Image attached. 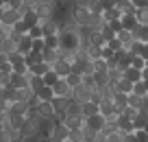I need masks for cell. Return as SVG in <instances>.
<instances>
[{"label": "cell", "mask_w": 148, "mask_h": 142, "mask_svg": "<svg viewBox=\"0 0 148 142\" xmlns=\"http://www.w3.org/2000/svg\"><path fill=\"white\" fill-rule=\"evenodd\" d=\"M107 24H109V26L111 28H113V31H122V24H120V18H113V20H109V22H107Z\"/></svg>", "instance_id": "7bdbcfd3"}, {"label": "cell", "mask_w": 148, "mask_h": 142, "mask_svg": "<svg viewBox=\"0 0 148 142\" xmlns=\"http://www.w3.org/2000/svg\"><path fill=\"white\" fill-rule=\"evenodd\" d=\"M35 112L42 116V118H52V116H55V109H52L50 101H39V105L35 107Z\"/></svg>", "instance_id": "7c38bea8"}, {"label": "cell", "mask_w": 148, "mask_h": 142, "mask_svg": "<svg viewBox=\"0 0 148 142\" xmlns=\"http://www.w3.org/2000/svg\"><path fill=\"white\" fill-rule=\"evenodd\" d=\"M70 64H72V61H68V59H61V57H59V59H57L55 64L50 66V68L55 70V72L59 74V77H65L68 72H72V66H70Z\"/></svg>", "instance_id": "8fae6325"}, {"label": "cell", "mask_w": 148, "mask_h": 142, "mask_svg": "<svg viewBox=\"0 0 148 142\" xmlns=\"http://www.w3.org/2000/svg\"><path fill=\"white\" fill-rule=\"evenodd\" d=\"M11 51H15V42L11 39L9 35H7V37H2V39H0V53H5V55H9Z\"/></svg>", "instance_id": "cb8c5ba5"}, {"label": "cell", "mask_w": 148, "mask_h": 142, "mask_svg": "<svg viewBox=\"0 0 148 142\" xmlns=\"http://www.w3.org/2000/svg\"><path fill=\"white\" fill-rule=\"evenodd\" d=\"M28 35H31V39H35V37H44L42 24L37 22V24H33V26H28Z\"/></svg>", "instance_id": "4dcf8cb0"}, {"label": "cell", "mask_w": 148, "mask_h": 142, "mask_svg": "<svg viewBox=\"0 0 148 142\" xmlns=\"http://www.w3.org/2000/svg\"><path fill=\"white\" fill-rule=\"evenodd\" d=\"M9 87H15V90H22V87L28 85V74H20V72H11L9 74Z\"/></svg>", "instance_id": "8992f818"}, {"label": "cell", "mask_w": 148, "mask_h": 142, "mask_svg": "<svg viewBox=\"0 0 148 142\" xmlns=\"http://www.w3.org/2000/svg\"><path fill=\"white\" fill-rule=\"evenodd\" d=\"M55 2H57V5H59V2H61V0H55Z\"/></svg>", "instance_id": "f5cc1de1"}, {"label": "cell", "mask_w": 148, "mask_h": 142, "mask_svg": "<svg viewBox=\"0 0 148 142\" xmlns=\"http://www.w3.org/2000/svg\"><path fill=\"white\" fill-rule=\"evenodd\" d=\"M135 18H137L139 24H148V7H144V9H135Z\"/></svg>", "instance_id": "1f68e13d"}, {"label": "cell", "mask_w": 148, "mask_h": 142, "mask_svg": "<svg viewBox=\"0 0 148 142\" xmlns=\"http://www.w3.org/2000/svg\"><path fill=\"white\" fill-rule=\"evenodd\" d=\"M35 2H37V0H24V5H28V7H33Z\"/></svg>", "instance_id": "681fc988"}, {"label": "cell", "mask_w": 148, "mask_h": 142, "mask_svg": "<svg viewBox=\"0 0 148 142\" xmlns=\"http://www.w3.org/2000/svg\"><path fill=\"white\" fill-rule=\"evenodd\" d=\"M107 74H109V83H113V81H118V79L122 77V70L118 68V66H111V68L107 70Z\"/></svg>", "instance_id": "d6a6232c"}, {"label": "cell", "mask_w": 148, "mask_h": 142, "mask_svg": "<svg viewBox=\"0 0 148 142\" xmlns=\"http://www.w3.org/2000/svg\"><path fill=\"white\" fill-rule=\"evenodd\" d=\"M68 142H85V136H83V127H81V129H70Z\"/></svg>", "instance_id": "f1b7e54d"}, {"label": "cell", "mask_w": 148, "mask_h": 142, "mask_svg": "<svg viewBox=\"0 0 148 142\" xmlns=\"http://www.w3.org/2000/svg\"><path fill=\"white\" fill-rule=\"evenodd\" d=\"M63 79L68 81V85L72 87V90H74L76 85H81V83H83V74H76V72H68Z\"/></svg>", "instance_id": "d4e9b609"}, {"label": "cell", "mask_w": 148, "mask_h": 142, "mask_svg": "<svg viewBox=\"0 0 148 142\" xmlns=\"http://www.w3.org/2000/svg\"><path fill=\"white\" fill-rule=\"evenodd\" d=\"M42 59L52 66L57 59H59V48H44V51H42Z\"/></svg>", "instance_id": "ffe728a7"}, {"label": "cell", "mask_w": 148, "mask_h": 142, "mask_svg": "<svg viewBox=\"0 0 148 142\" xmlns=\"http://www.w3.org/2000/svg\"><path fill=\"white\" fill-rule=\"evenodd\" d=\"M137 55H142L144 59H148V42H144V44H142V48H139Z\"/></svg>", "instance_id": "ee69618b"}, {"label": "cell", "mask_w": 148, "mask_h": 142, "mask_svg": "<svg viewBox=\"0 0 148 142\" xmlns=\"http://www.w3.org/2000/svg\"><path fill=\"white\" fill-rule=\"evenodd\" d=\"M89 94H92V87H87L85 83H81V85H76V87L72 90V98H76L79 103L89 101Z\"/></svg>", "instance_id": "ba28073f"}, {"label": "cell", "mask_w": 148, "mask_h": 142, "mask_svg": "<svg viewBox=\"0 0 148 142\" xmlns=\"http://www.w3.org/2000/svg\"><path fill=\"white\" fill-rule=\"evenodd\" d=\"M9 109V101H5V98L0 96V112H7Z\"/></svg>", "instance_id": "bcb514c9"}, {"label": "cell", "mask_w": 148, "mask_h": 142, "mask_svg": "<svg viewBox=\"0 0 148 142\" xmlns=\"http://www.w3.org/2000/svg\"><path fill=\"white\" fill-rule=\"evenodd\" d=\"M81 107H83V116H92V114H98V103H94V101H85V103H81Z\"/></svg>", "instance_id": "83f0119b"}, {"label": "cell", "mask_w": 148, "mask_h": 142, "mask_svg": "<svg viewBox=\"0 0 148 142\" xmlns=\"http://www.w3.org/2000/svg\"><path fill=\"white\" fill-rule=\"evenodd\" d=\"M44 42H46V48H59V37L57 35H44Z\"/></svg>", "instance_id": "e575fe53"}, {"label": "cell", "mask_w": 148, "mask_h": 142, "mask_svg": "<svg viewBox=\"0 0 148 142\" xmlns=\"http://www.w3.org/2000/svg\"><path fill=\"white\" fill-rule=\"evenodd\" d=\"M100 35H102V39H105V42H107V39H111V37L116 35V31H113V28H111V26H109V24H107V22H105V26H102V28H100Z\"/></svg>", "instance_id": "74e56055"}, {"label": "cell", "mask_w": 148, "mask_h": 142, "mask_svg": "<svg viewBox=\"0 0 148 142\" xmlns=\"http://www.w3.org/2000/svg\"><path fill=\"white\" fill-rule=\"evenodd\" d=\"M35 94L39 96V101H50V98L55 96V92H52V85H46V83H44V85L35 92Z\"/></svg>", "instance_id": "7402d4cb"}, {"label": "cell", "mask_w": 148, "mask_h": 142, "mask_svg": "<svg viewBox=\"0 0 148 142\" xmlns=\"http://www.w3.org/2000/svg\"><path fill=\"white\" fill-rule=\"evenodd\" d=\"M113 103H116V112L120 114V112L129 105V94H126V92H113Z\"/></svg>", "instance_id": "9a60e30c"}, {"label": "cell", "mask_w": 148, "mask_h": 142, "mask_svg": "<svg viewBox=\"0 0 148 142\" xmlns=\"http://www.w3.org/2000/svg\"><path fill=\"white\" fill-rule=\"evenodd\" d=\"M68 136H70V129L65 127L63 123H55V127H52L48 140H50V142H68Z\"/></svg>", "instance_id": "7a4b0ae2"}, {"label": "cell", "mask_w": 148, "mask_h": 142, "mask_svg": "<svg viewBox=\"0 0 148 142\" xmlns=\"http://www.w3.org/2000/svg\"><path fill=\"white\" fill-rule=\"evenodd\" d=\"M15 48H18L22 55H26V53L31 51V35H28V33H24V35L15 42Z\"/></svg>", "instance_id": "d6986e66"}, {"label": "cell", "mask_w": 148, "mask_h": 142, "mask_svg": "<svg viewBox=\"0 0 148 142\" xmlns=\"http://www.w3.org/2000/svg\"><path fill=\"white\" fill-rule=\"evenodd\" d=\"M144 129H146V133H148V123H146V125H144Z\"/></svg>", "instance_id": "816d5d0a"}, {"label": "cell", "mask_w": 148, "mask_h": 142, "mask_svg": "<svg viewBox=\"0 0 148 142\" xmlns=\"http://www.w3.org/2000/svg\"><path fill=\"white\" fill-rule=\"evenodd\" d=\"M142 112H146L148 114V96H144V101H142V107H139Z\"/></svg>", "instance_id": "7dc6e473"}, {"label": "cell", "mask_w": 148, "mask_h": 142, "mask_svg": "<svg viewBox=\"0 0 148 142\" xmlns=\"http://www.w3.org/2000/svg\"><path fill=\"white\" fill-rule=\"evenodd\" d=\"M22 5H24V0H5V7H11V9H22Z\"/></svg>", "instance_id": "b9f144b4"}, {"label": "cell", "mask_w": 148, "mask_h": 142, "mask_svg": "<svg viewBox=\"0 0 148 142\" xmlns=\"http://www.w3.org/2000/svg\"><path fill=\"white\" fill-rule=\"evenodd\" d=\"M116 123H118V129H120L122 133H129V131H133V120H131L126 114H122V112L118 114V120H116Z\"/></svg>", "instance_id": "5bb4252c"}, {"label": "cell", "mask_w": 148, "mask_h": 142, "mask_svg": "<svg viewBox=\"0 0 148 142\" xmlns=\"http://www.w3.org/2000/svg\"><path fill=\"white\" fill-rule=\"evenodd\" d=\"M22 18V13H20L18 9H11V7H5V13H2V24L5 26H13L18 20Z\"/></svg>", "instance_id": "52a82bcc"}, {"label": "cell", "mask_w": 148, "mask_h": 142, "mask_svg": "<svg viewBox=\"0 0 148 142\" xmlns=\"http://www.w3.org/2000/svg\"><path fill=\"white\" fill-rule=\"evenodd\" d=\"M42 85H44V77H39V74H33L31 70H28V87H31L33 92H37Z\"/></svg>", "instance_id": "44dd1931"}, {"label": "cell", "mask_w": 148, "mask_h": 142, "mask_svg": "<svg viewBox=\"0 0 148 142\" xmlns=\"http://www.w3.org/2000/svg\"><path fill=\"white\" fill-rule=\"evenodd\" d=\"M28 103L26 101H20V98H15V101H9V109L7 112H11V114H22V116H26L28 114Z\"/></svg>", "instance_id": "9c48e42d"}, {"label": "cell", "mask_w": 148, "mask_h": 142, "mask_svg": "<svg viewBox=\"0 0 148 142\" xmlns=\"http://www.w3.org/2000/svg\"><path fill=\"white\" fill-rule=\"evenodd\" d=\"M131 33H133L135 42H148V24H139V22H137Z\"/></svg>", "instance_id": "2e32d148"}, {"label": "cell", "mask_w": 148, "mask_h": 142, "mask_svg": "<svg viewBox=\"0 0 148 142\" xmlns=\"http://www.w3.org/2000/svg\"><path fill=\"white\" fill-rule=\"evenodd\" d=\"M70 18H72V22L79 24V26H89V22H92V11H89L87 7L72 5V9H70Z\"/></svg>", "instance_id": "6da1fadb"}, {"label": "cell", "mask_w": 148, "mask_h": 142, "mask_svg": "<svg viewBox=\"0 0 148 142\" xmlns=\"http://www.w3.org/2000/svg\"><path fill=\"white\" fill-rule=\"evenodd\" d=\"M85 127L94 129V131H102L105 127V116L98 112V114H92V116H85Z\"/></svg>", "instance_id": "5b68a950"}, {"label": "cell", "mask_w": 148, "mask_h": 142, "mask_svg": "<svg viewBox=\"0 0 148 142\" xmlns=\"http://www.w3.org/2000/svg\"><path fill=\"white\" fill-rule=\"evenodd\" d=\"M120 24H122V28H126V31H133L135 24H137V18H135V13H122L120 15Z\"/></svg>", "instance_id": "ac0fdd59"}, {"label": "cell", "mask_w": 148, "mask_h": 142, "mask_svg": "<svg viewBox=\"0 0 148 142\" xmlns=\"http://www.w3.org/2000/svg\"><path fill=\"white\" fill-rule=\"evenodd\" d=\"M100 5H102V11H105V9H111V7H116V0H100Z\"/></svg>", "instance_id": "f6af8a7d"}, {"label": "cell", "mask_w": 148, "mask_h": 142, "mask_svg": "<svg viewBox=\"0 0 148 142\" xmlns=\"http://www.w3.org/2000/svg\"><path fill=\"white\" fill-rule=\"evenodd\" d=\"M98 109H100V114L105 116H111V114H116V103H113V98H107V96H102L100 98V103H98Z\"/></svg>", "instance_id": "30bf717a"}, {"label": "cell", "mask_w": 148, "mask_h": 142, "mask_svg": "<svg viewBox=\"0 0 148 142\" xmlns=\"http://www.w3.org/2000/svg\"><path fill=\"white\" fill-rule=\"evenodd\" d=\"M116 35H118V39H120L122 48H131V46L135 44V37H133V33H131V31H126V28H122V31H118Z\"/></svg>", "instance_id": "4fadbf2b"}, {"label": "cell", "mask_w": 148, "mask_h": 142, "mask_svg": "<svg viewBox=\"0 0 148 142\" xmlns=\"http://www.w3.org/2000/svg\"><path fill=\"white\" fill-rule=\"evenodd\" d=\"M129 2H131V0H116V7H120V9H122V7H126Z\"/></svg>", "instance_id": "c3c4849f"}, {"label": "cell", "mask_w": 148, "mask_h": 142, "mask_svg": "<svg viewBox=\"0 0 148 142\" xmlns=\"http://www.w3.org/2000/svg\"><path fill=\"white\" fill-rule=\"evenodd\" d=\"M111 85H113V90H116V92H126V94H129V92L133 90V83H131L126 77H120L118 81H113V83H111Z\"/></svg>", "instance_id": "e0dca14e"}, {"label": "cell", "mask_w": 148, "mask_h": 142, "mask_svg": "<svg viewBox=\"0 0 148 142\" xmlns=\"http://www.w3.org/2000/svg\"><path fill=\"white\" fill-rule=\"evenodd\" d=\"M57 79H59V74L55 72V70H48L46 74H44V83H46V85H52V83H57Z\"/></svg>", "instance_id": "d590c367"}, {"label": "cell", "mask_w": 148, "mask_h": 142, "mask_svg": "<svg viewBox=\"0 0 148 142\" xmlns=\"http://www.w3.org/2000/svg\"><path fill=\"white\" fill-rule=\"evenodd\" d=\"M2 13H5V7H0V22H2Z\"/></svg>", "instance_id": "f907efd6"}, {"label": "cell", "mask_w": 148, "mask_h": 142, "mask_svg": "<svg viewBox=\"0 0 148 142\" xmlns=\"http://www.w3.org/2000/svg\"><path fill=\"white\" fill-rule=\"evenodd\" d=\"M131 92H135V94H139V96H146V94H148V81H144V79L135 81V83H133V90H131Z\"/></svg>", "instance_id": "4316f807"}, {"label": "cell", "mask_w": 148, "mask_h": 142, "mask_svg": "<svg viewBox=\"0 0 148 142\" xmlns=\"http://www.w3.org/2000/svg\"><path fill=\"white\" fill-rule=\"evenodd\" d=\"M61 123H63L68 129H81L85 125V116L83 114H65Z\"/></svg>", "instance_id": "3957f363"}, {"label": "cell", "mask_w": 148, "mask_h": 142, "mask_svg": "<svg viewBox=\"0 0 148 142\" xmlns=\"http://www.w3.org/2000/svg\"><path fill=\"white\" fill-rule=\"evenodd\" d=\"M44 48H46L44 37H35V39H31V51H39V53H42Z\"/></svg>", "instance_id": "836d02e7"}, {"label": "cell", "mask_w": 148, "mask_h": 142, "mask_svg": "<svg viewBox=\"0 0 148 142\" xmlns=\"http://www.w3.org/2000/svg\"><path fill=\"white\" fill-rule=\"evenodd\" d=\"M28 70H31L33 74H39V77H44V74L50 70V64H46V61H39V64H33L28 66Z\"/></svg>", "instance_id": "603a6c76"}, {"label": "cell", "mask_w": 148, "mask_h": 142, "mask_svg": "<svg viewBox=\"0 0 148 142\" xmlns=\"http://www.w3.org/2000/svg\"><path fill=\"white\" fill-rule=\"evenodd\" d=\"M133 136H135V142H148V133L146 129H133Z\"/></svg>", "instance_id": "8d00e7d4"}, {"label": "cell", "mask_w": 148, "mask_h": 142, "mask_svg": "<svg viewBox=\"0 0 148 142\" xmlns=\"http://www.w3.org/2000/svg\"><path fill=\"white\" fill-rule=\"evenodd\" d=\"M131 66L137 70H142L144 66H146V59H144L142 55H135V53H131Z\"/></svg>", "instance_id": "f546056e"}, {"label": "cell", "mask_w": 148, "mask_h": 142, "mask_svg": "<svg viewBox=\"0 0 148 142\" xmlns=\"http://www.w3.org/2000/svg\"><path fill=\"white\" fill-rule=\"evenodd\" d=\"M11 28H13L15 33H22V35H24V33H28V26L24 24V20H22V18H20V20H18V22H15Z\"/></svg>", "instance_id": "60d3db41"}, {"label": "cell", "mask_w": 148, "mask_h": 142, "mask_svg": "<svg viewBox=\"0 0 148 142\" xmlns=\"http://www.w3.org/2000/svg\"><path fill=\"white\" fill-rule=\"evenodd\" d=\"M87 9L92 11V13H102V5H100V0H89V2H87Z\"/></svg>", "instance_id": "f35d334b"}, {"label": "cell", "mask_w": 148, "mask_h": 142, "mask_svg": "<svg viewBox=\"0 0 148 142\" xmlns=\"http://www.w3.org/2000/svg\"><path fill=\"white\" fill-rule=\"evenodd\" d=\"M52 92H55V96H65V98L72 96V87L68 85V81L63 77H59L57 83H52Z\"/></svg>", "instance_id": "277c9868"}, {"label": "cell", "mask_w": 148, "mask_h": 142, "mask_svg": "<svg viewBox=\"0 0 148 142\" xmlns=\"http://www.w3.org/2000/svg\"><path fill=\"white\" fill-rule=\"evenodd\" d=\"M24 61H26V66H33V64H39L42 59V53L39 51H28L26 55H24Z\"/></svg>", "instance_id": "484cf974"}, {"label": "cell", "mask_w": 148, "mask_h": 142, "mask_svg": "<svg viewBox=\"0 0 148 142\" xmlns=\"http://www.w3.org/2000/svg\"><path fill=\"white\" fill-rule=\"evenodd\" d=\"M105 44L109 46L111 51H120V48H122V44H120V39H118V35H113V37H111V39H107Z\"/></svg>", "instance_id": "ab89813d"}]
</instances>
